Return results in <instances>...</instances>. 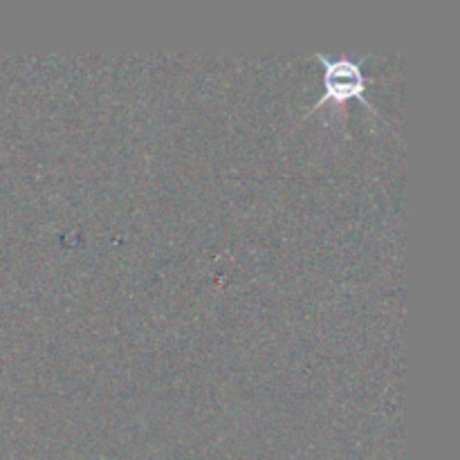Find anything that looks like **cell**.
<instances>
[{"label":"cell","instance_id":"1","mask_svg":"<svg viewBox=\"0 0 460 460\" xmlns=\"http://www.w3.org/2000/svg\"><path fill=\"white\" fill-rule=\"evenodd\" d=\"M323 66V97L310 108V112L319 111L323 103L335 102L344 103L349 99H359L371 112H377L373 103L367 99V76L362 72V63L367 58L337 57L331 58L326 54H313Z\"/></svg>","mask_w":460,"mask_h":460}]
</instances>
